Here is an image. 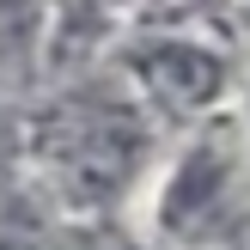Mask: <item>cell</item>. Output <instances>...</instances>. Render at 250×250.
Here are the masks:
<instances>
[{"label": "cell", "mask_w": 250, "mask_h": 250, "mask_svg": "<svg viewBox=\"0 0 250 250\" xmlns=\"http://www.w3.org/2000/svg\"><path fill=\"white\" fill-rule=\"evenodd\" d=\"M0 250H37V244H24V238H6V232H0Z\"/></svg>", "instance_id": "cell-1"}]
</instances>
